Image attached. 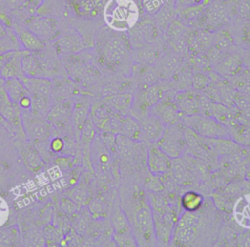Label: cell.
Wrapping results in <instances>:
<instances>
[{
	"mask_svg": "<svg viewBox=\"0 0 250 247\" xmlns=\"http://www.w3.org/2000/svg\"><path fill=\"white\" fill-rule=\"evenodd\" d=\"M26 28L42 40L54 38L58 32V22L51 18H34L26 23Z\"/></svg>",
	"mask_w": 250,
	"mask_h": 247,
	"instance_id": "cell-10",
	"label": "cell"
},
{
	"mask_svg": "<svg viewBox=\"0 0 250 247\" xmlns=\"http://www.w3.org/2000/svg\"><path fill=\"white\" fill-rule=\"evenodd\" d=\"M240 142H244L245 144L250 145V127H245L240 132Z\"/></svg>",
	"mask_w": 250,
	"mask_h": 247,
	"instance_id": "cell-45",
	"label": "cell"
},
{
	"mask_svg": "<svg viewBox=\"0 0 250 247\" xmlns=\"http://www.w3.org/2000/svg\"><path fill=\"white\" fill-rule=\"evenodd\" d=\"M241 39L244 43L250 44V19L245 20L241 27Z\"/></svg>",
	"mask_w": 250,
	"mask_h": 247,
	"instance_id": "cell-43",
	"label": "cell"
},
{
	"mask_svg": "<svg viewBox=\"0 0 250 247\" xmlns=\"http://www.w3.org/2000/svg\"><path fill=\"white\" fill-rule=\"evenodd\" d=\"M22 47L18 38L17 33L8 32L7 35L0 38V54L14 51V50H21Z\"/></svg>",
	"mask_w": 250,
	"mask_h": 247,
	"instance_id": "cell-33",
	"label": "cell"
},
{
	"mask_svg": "<svg viewBox=\"0 0 250 247\" xmlns=\"http://www.w3.org/2000/svg\"><path fill=\"white\" fill-rule=\"evenodd\" d=\"M74 219L72 221V227L80 234L85 233L88 230V226H89V220L88 217L85 215H78V214H74Z\"/></svg>",
	"mask_w": 250,
	"mask_h": 247,
	"instance_id": "cell-36",
	"label": "cell"
},
{
	"mask_svg": "<svg viewBox=\"0 0 250 247\" xmlns=\"http://www.w3.org/2000/svg\"><path fill=\"white\" fill-rule=\"evenodd\" d=\"M21 68L23 74L26 76H38L41 70V65L38 60L31 54H25L21 58Z\"/></svg>",
	"mask_w": 250,
	"mask_h": 247,
	"instance_id": "cell-30",
	"label": "cell"
},
{
	"mask_svg": "<svg viewBox=\"0 0 250 247\" xmlns=\"http://www.w3.org/2000/svg\"><path fill=\"white\" fill-rule=\"evenodd\" d=\"M89 211L93 215L101 216L104 211V204L100 199H94L89 203Z\"/></svg>",
	"mask_w": 250,
	"mask_h": 247,
	"instance_id": "cell-40",
	"label": "cell"
},
{
	"mask_svg": "<svg viewBox=\"0 0 250 247\" xmlns=\"http://www.w3.org/2000/svg\"><path fill=\"white\" fill-rule=\"evenodd\" d=\"M198 223L199 219L194 212L185 211L175 224L172 236L175 242L182 245L193 243L197 237Z\"/></svg>",
	"mask_w": 250,
	"mask_h": 247,
	"instance_id": "cell-5",
	"label": "cell"
},
{
	"mask_svg": "<svg viewBox=\"0 0 250 247\" xmlns=\"http://www.w3.org/2000/svg\"><path fill=\"white\" fill-rule=\"evenodd\" d=\"M149 203L145 199H140L138 208L134 214V222L132 230L137 239V242L149 243L154 236L153 216Z\"/></svg>",
	"mask_w": 250,
	"mask_h": 247,
	"instance_id": "cell-2",
	"label": "cell"
},
{
	"mask_svg": "<svg viewBox=\"0 0 250 247\" xmlns=\"http://www.w3.org/2000/svg\"><path fill=\"white\" fill-rule=\"evenodd\" d=\"M233 42L231 35L227 30H222L220 33L217 34V37L214 38V47L217 48V50L226 49L229 45H231Z\"/></svg>",
	"mask_w": 250,
	"mask_h": 247,
	"instance_id": "cell-35",
	"label": "cell"
},
{
	"mask_svg": "<svg viewBox=\"0 0 250 247\" xmlns=\"http://www.w3.org/2000/svg\"><path fill=\"white\" fill-rule=\"evenodd\" d=\"M19 105L21 106V109H30L31 108V104H32V100H31V96L27 95L22 97L19 102H18Z\"/></svg>",
	"mask_w": 250,
	"mask_h": 247,
	"instance_id": "cell-44",
	"label": "cell"
},
{
	"mask_svg": "<svg viewBox=\"0 0 250 247\" xmlns=\"http://www.w3.org/2000/svg\"><path fill=\"white\" fill-rule=\"evenodd\" d=\"M4 90L10 101L13 103H18L22 97L30 95L22 80L18 77L5 79Z\"/></svg>",
	"mask_w": 250,
	"mask_h": 247,
	"instance_id": "cell-19",
	"label": "cell"
},
{
	"mask_svg": "<svg viewBox=\"0 0 250 247\" xmlns=\"http://www.w3.org/2000/svg\"><path fill=\"white\" fill-rule=\"evenodd\" d=\"M16 33L18 35V38L21 42L22 49L24 50H27L29 52H34V51H39L44 47L43 40L40 39L38 36H36L34 33H32L26 27L18 29Z\"/></svg>",
	"mask_w": 250,
	"mask_h": 247,
	"instance_id": "cell-20",
	"label": "cell"
},
{
	"mask_svg": "<svg viewBox=\"0 0 250 247\" xmlns=\"http://www.w3.org/2000/svg\"><path fill=\"white\" fill-rule=\"evenodd\" d=\"M151 114L158 117L166 125H175L178 120L177 109L165 103H157L153 104Z\"/></svg>",
	"mask_w": 250,
	"mask_h": 247,
	"instance_id": "cell-22",
	"label": "cell"
},
{
	"mask_svg": "<svg viewBox=\"0 0 250 247\" xmlns=\"http://www.w3.org/2000/svg\"><path fill=\"white\" fill-rule=\"evenodd\" d=\"M184 120L191 131L197 135L214 139L229 138V130L215 118L192 114L184 117Z\"/></svg>",
	"mask_w": 250,
	"mask_h": 247,
	"instance_id": "cell-3",
	"label": "cell"
},
{
	"mask_svg": "<svg viewBox=\"0 0 250 247\" xmlns=\"http://www.w3.org/2000/svg\"><path fill=\"white\" fill-rule=\"evenodd\" d=\"M233 216L238 225L250 228V194L242 195L235 201Z\"/></svg>",
	"mask_w": 250,
	"mask_h": 247,
	"instance_id": "cell-18",
	"label": "cell"
},
{
	"mask_svg": "<svg viewBox=\"0 0 250 247\" xmlns=\"http://www.w3.org/2000/svg\"><path fill=\"white\" fill-rule=\"evenodd\" d=\"M138 16L137 5L132 0H110L104 20L113 29L126 31L135 26Z\"/></svg>",
	"mask_w": 250,
	"mask_h": 247,
	"instance_id": "cell-1",
	"label": "cell"
},
{
	"mask_svg": "<svg viewBox=\"0 0 250 247\" xmlns=\"http://www.w3.org/2000/svg\"><path fill=\"white\" fill-rule=\"evenodd\" d=\"M61 207L64 214L68 216H73L76 212H78V204H76L69 197H64L61 201Z\"/></svg>",
	"mask_w": 250,
	"mask_h": 247,
	"instance_id": "cell-38",
	"label": "cell"
},
{
	"mask_svg": "<svg viewBox=\"0 0 250 247\" xmlns=\"http://www.w3.org/2000/svg\"><path fill=\"white\" fill-rule=\"evenodd\" d=\"M21 79L24 83L31 97L36 96V97L51 98L52 82L50 79L42 78L38 76H26V75H23Z\"/></svg>",
	"mask_w": 250,
	"mask_h": 247,
	"instance_id": "cell-15",
	"label": "cell"
},
{
	"mask_svg": "<svg viewBox=\"0 0 250 247\" xmlns=\"http://www.w3.org/2000/svg\"><path fill=\"white\" fill-rule=\"evenodd\" d=\"M8 33V28L7 26L0 21V38L4 37Z\"/></svg>",
	"mask_w": 250,
	"mask_h": 247,
	"instance_id": "cell-47",
	"label": "cell"
},
{
	"mask_svg": "<svg viewBox=\"0 0 250 247\" xmlns=\"http://www.w3.org/2000/svg\"><path fill=\"white\" fill-rule=\"evenodd\" d=\"M192 82H193V86L196 88V89H204L205 86L207 85L208 83V79L206 78V76H204L203 74L201 73H197L193 76V79H192Z\"/></svg>",
	"mask_w": 250,
	"mask_h": 247,
	"instance_id": "cell-42",
	"label": "cell"
},
{
	"mask_svg": "<svg viewBox=\"0 0 250 247\" xmlns=\"http://www.w3.org/2000/svg\"><path fill=\"white\" fill-rule=\"evenodd\" d=\"M54 47L60 54L77 52L83 49V39L77 31L70 29L57 39Z\"/></svg>",
	"mask_w": 250,
	"mask_h": 247,
	"instance_id": "cell-14",
	"label": "cell"
},
{
	"mask_svg": "<svg viewBox=\"0 0 250 247\" xmlns=\"http://www.w3.org/2000/svg\"><path fill=\"white\" fill-rule=\"evenodd\" d=\"M178 20L186 26L201 27L205 22V6L204 5H189L185 7L178 14Z\"/></svg>",
	"mask_w": 250,
	"mask_h": 247,
	"instance_id": "cell-13",
	"label": "cell"
},
{
	"mask_svg": "<svg viewBox=\"0 0 250 247\" xmlns=\"http://www.w3.org/2000/svg\"><path fill=\"white\" fill-rule=\"evenodd\" d=\"M45 237L47 238V242H61L63 236V231L61 229V227H56V226H47L44 230Z\"/></svg>",
	"mask_w": 250,
	"mask_h": 247,
	"instance_id": "cell-37",
	"label": "cell"
},
{
	"mask_svg": "<svg viewBox=\"0 0 250 247\" xmlns=\"http://www.w3.org/2000/svg\"><path fill=\"white\" fill-rule=\"evenodd\" d=\"M68 197L73 200L76 204L79 205H85L88 201V190L87 187H85L84 185H78L74 188H72L69 192H68Z\"/></svg>",
	"mask_w": 250,
	"mask_h": 247,
	"instance_id": "cell-34",
	"label": "cell"
},
{
	"mask_svg": "<svg viewBox=\"0 0 250 247\" xmlns=\"http://www.w3.org/2000/svg\"><path fill=\"white\" fill-rule=\"evenodd\" d=\"M27 53H29V51L24 49L18 50L15 55L5 62L0 71V76L4 79L12 77H18L21 79L24 75L21 68V58Z\"/></svg>",
	"mask_w": 250,
	"mask_h": 247,
	"instance_id": "cell-17",
	"label": "cell"
},
{
	"mask_svg": "<svg viewBox=\"0 0 250 247\" xmlns=\"http://www.w3.org/2000/svg\"><path fill=\"white\" fill-rule=\"evenodd\" d=\"M217 70L218 72L224 74H233L239 68V58L236 55H228L225 57H221L220 61L217 62Z\"/></svg>",
	"mask_w": 250,
	"mask_h": 247,
	"instance_id": "cell-28",
	"label": "cell"
},
{
	"mask_svg": "<svg viewBox=\"0 0 250 247\" xmlns=\"http://www.w3.org/2000/svg\"><path fill=\"white\" fill-rule=\"evenodd\" d=\"M118 134L124 135L130 139L141 137V125L132 116H125L120 119L118 125Z\"/></svg>",
	"mask_w": 250,
	"mask_h": 247,
	"instance_id": "cell-23",
	"label": "cell"
},
{
	"mask_svg": "<svg viewBox=\"0 0 250 247\" xmlns=\"http://www.w3.org/2000/svg\"><path fill=\"white\" fill-rule=\"evenodd\" d=\"M128 54V45L121 36L111 37L104 46V55L111 62L123 61Z\"/></svg>",
	"mask_w": 250,
	"mask_h": 247,
	"instance_id": "cell-16",
	"label": "cell"
},
{
	"mask_svg": "<svg viewBox=\"0 0 250 247\" xmlns=\"http://www.w3.org/2000/svg\"><path fill=\"white\" fill-rule=\"evenodd\" d=\"M16 146L23 161L24 166L30 172H38L44 167L45 162L39 150L34 145L27 142L17 141Z\"/></svg>",
	"mask_w": 250,
	"mask_h": 247,
	"instance_id": "cell-9",
	"label": "cell"
},
{
	"mask_svg": "<svg viewBox=\"0 0 250 247\" xmlns=\"http://www.w3.org/2000/svg\"><path fill=\"white\" fill-rule=\"evenodd\" d=\"M106 102L107 103H105V104L110 108L114 109L121 115H126L132 103V97L130 94H119L108 98Z\"/></svg>",
	"mask_w": 250,
	"mask_h": 247,
	"instance_id": "cell-25",
	"label": "cell"
},
{
	"mask_svg": "<svg viewBox=\"0 0 250 247\" xmlns=\"http://www.w3.org/2000/svg\"><path fill=\"white\" fill-rule=\"evenodd\" d=\"M64 145H65L64 141L61 137L53 138L49 144V147H50L51 151L54 153H59V152L62 151L64 148Z\"/></svg>",
	"mask_w": 250,
	"mask_h": 247,
	"instance_id": "cell-39",
	"label": "cell"
},
{
	"mask_svg": "<svg viewBox=\"0 0 250 247\" xmlns=\"http://www.w3.org/2000/svg\"><path fill=\"white\" fill-rule=\"evenodd\" d=\"M147 166L151 174L161 175L171 168V158L154 144L147 150Z\"/></svg>",
	"mask_w": 250,
	"mask_h": 247,
	"instance_id": "cell-11",
	"label": "cell"
},
{
	"mask_svg": "<svg viewBox=\"0 0 250 247\" xmlns=\"http://www.w3.org/2000/svg\"><path fill=\"white\" fill-rule=\"evenodd\" d=\"M57 166L63 171L69 170L72 165V158L70 156H60L55 160Z\"/></svg>",
	"mask_w": 250,
	"mask_h": 247,
	"instance_id": "cell-41",
	"label": "cell"
},
{
	"mask_svg": "<svg viewBox=\"0 0 250 247\" xmlns=\"http://www.w3.org/2000/svg\"><path fill=\"white\" fill-rule=\"evenodd\" d=\"M0 123H2V124H8V125H9V122L2 116L1 113H0Z\"/></svg>",
	"mask_w": 250,
	"mask_h": 247,
	"instance_id": "cell-48",
	"label": "cell"
},
{
	"mask_svg": "<svg viewBox=\"0 0 250 247\" xmlns=\"http://www.w3.org/2000/svg\"><path fill=\"white\" fill-rule=\"evenodd\" d=\"M176 15V10L175 8L170 5L166 4L164 5L161 9H159L155 13V23L158 27H160L163 30H166L170 22L174 20V16Z\"/></svg>",
	"mask_w": 250,
	"mask_h": 247,
	"instance_id": "cell-29",
	"label": "cell"
},
{
	"mask_svg": "<svg viewBox=\"0 0 250 247\" xmlns=\"http://www.w3.org/2000/svg\"><path fill=\"white\" fill-rule=\"evenodd\" d=\"M109 147L102 138H95L90 145V160L95 172L99 175H106L110 170Z\"/></svg>",
	"mask_w": 250,
	"mask_h": 247,
	"instance_id": "cell-8",
	"label": "cell"
},
{
	"mask_svg": "<svg viewBox=\"0 0 250 247\" xmlns=\"http://www.w3.org/2000/svg\"><path fill=\"white\" fill-rule=\"evenodd\" d=\"M189 43V49L194 51L197 54L203 53L208 51L212 44L214 43V38L212 34L209 31H201L197 32L194 35L190 34V37L188 39Z\"/></svg>",
	"mask_w": 250,
	"mask_h": 247,
	"instance_id": "cell-21",
	"label": "cell"
},
{
	"mask_svg": "<svg viewBox=\"0 0 250 247\" xmlns=\"http://www.w3.org/2000/svg\"><path fill=\"white\" fill-rule=\"evenodd\" d=\"M71 112V106L69 107L66 102H62L51 107L49 112L46 115V119L49 123L53 124H62L66 120V117Z\"/></svg>",
	"mask_w": 250,
	"mask_h": 247,
	"instance_id": "cell-24",
	"label": "cell"
},
{
	"mask_svg": "<svg viewBox=\"0 0 250 247\" xmlns=\"http://www.w3.org/2000/svg\"><path fill=\"white\" fill-rule=\"evenodd\" d=\"M21 126L23 134L29 142H44L51 134L48 120L31 109H21Z\"/></svg>",
	"mask_w": 250,
	"mask_h": 247,
	"instance_id": "cell-4",
	"label": "cell"
},
{
	"mask_svg": "<svg viewBox=\"0 0 250 247\" xmlns=\"http://www.w3.org/2000/svg\"><path fill=\"white\" fill-rule=\"evenodd\" d=\"M186 142L185 135L180 128L167 125L156 144L170 158H177L184 153Z\"/></svg>",
	"mask_w": 250,
	"mask_h": 247,
	"instance_id": "cell-6",
	"label": "cell"
},
{
	"mask_svg": "<svg viewBox=\"0 0 250 247\" xmlns=\"http://www.w3.org/2000/svg\"><path fill=\"white\" fill-rule=\"evenodd\" d=\"M141 137L146 142L156 143L162 136L165 127L167 126L163 121L153 114L144 117L140 123Z\"/></svg>",
	"mask_w": 250,
	"mask_h": 247,
	"instance_id": "cell-12",
	"label": "cell"
},
{
	"mask_svg": "<svg viewBox=\"0 0 250 247\" xmlns=\"http://www.w3.org/2000/svg\"><path fill=\"white\" fill-rule=\"evenodd\" d=\"M90 106L85 102H77L73 107V121L77 129L81 130L84 122L88 118Z\"/></svg>",
	"mask_w": 250,
	"mask_h": 247,
	"instance_id": "cell-32",
	"label": "cell"
},
{
	"mask_svg": "<svg viewBox=\"0 0 250 247\" xmlns=\"http://www.w3.org/2000/svg\"><path fill=\"white\" fill-rule=\"evenodd\" d=\"M230 9L228 1L214 0L205 6V22L204 26L208 29H217L230 20Z\"/></svg>",
	"mask_w": 250,
	"mask_h": 247,
	"instance_id": "cell-7",
	"label": "cell"
},
{
	"mask_svg": "<svg viewBox=\"0 0 250 247\" xmlns=\"http://www.w3.org/2000/svg\"><path fill=\"white\" fill-rule=\"evenodd\" d=\"M203 204V196L193 190L186 191L181 198V205L187 212H196Z\"/></svg>",
	"mask_w": 250,
	"mask_h": 247,
	"instance_id": "cell-27",
	"label": "cell"
},
{
	"mask_svg": "<svg viewBox=\"0 0 250 247\" xmlns=\"http://www.w3.org/2000/svg\"><path fill=\"white\" fill-rule=\"evenodd\" d=\"M90 118L98 129H104L110 123V115L107 108L103 104H96L91 108Z\"/></svg>",
	"mask_w": 250,
	"mask_h": 247,
	"instance_id": "cell-26",
	"label": "cell"
},
{
	"mask_svg": "<svg viewBox=\"0 0 250 247\" xmlns=\"http://www.w3.org/2000/svg\"><path fill=\"white\" fill-rule=\"evenodd\" d=\"M7 170H8L7 163H5L3 160H0V180L6 175Z\"/></svg>",
	"mask_w": 250,
	"mask_h": 247,
	"instance_id": "cell-46",
	"label": "cell"
},
{
	"mask_svg": "<svg viewBox=\"0 0 250 247\" xmlns=\"http://www.w3.org/2000/svg\"><path fill=\"white\" fill-rule=\"evenodd\" d=\"M114 144L116 146V150L119 152L120 155H122L123 157H133L134 153H135V147H134V144L133 141L121 134H118L115 137L114 140Z\"/></svg>",
	"mask_w": 250,
	"mask_h": 247,
	"instance_id": "cell-31",
	"label": "cell"
},
{
	"mask_svg": "<svg viewBox=\"0 0 250 247\" xmlns=\"http://www.w3.org/2000/svg\"><path fill=\"white\" fill-rule=\"evenodd\" d=\"M4 83H5V79L0 76V88L4 87Z\"/></svg>",
	"mask_w": 250,
	"mask_h": 247,
	"instance_id": "cell-49",
	"label": "cell"
},
{
	"mask_svg": "<svg viewBox=\"0 0 250 247\" xmlns=\"http://www.w3.org/2000/svg\"><path fill=\"white\" fill-rule=\"evenodd\" d=\"M244 1H245V2H247L248 4H250V0H244Z\"/></svg>",
	"mask_w": 250,
	"mask_h": 247,
	"instance_id": "cell-50",
	"label": "cell"
}]
</instances>
